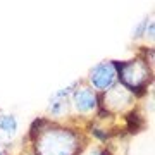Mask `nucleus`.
<instances>
[{
	"instance_id": "nucleus-2",
	"label": "nucleus",
	"mask_w": 155,
	"mask_h": 155,
	"mask_svg": "<svg viewBox=\"0 0 155 155\" xmlns=\"http://www.w3.org/2000/svg\"><path fill=\"white\" fill-rule=\"evenodd\" d=\"M47 143H54L55 147L54 148L45 150V155H71V150L74 147V141H72V136L67 133H55V134H48L45 138Z\"/></svg>"
},
{
	"instance_id": "nucleus-1",
	"label": "nucleus",
	"mask_w": 155,
	"mask_h": 155,
	"mask_svg": "<svg viewBox=\"0 0 155 155\" xmlns=\"http://www.w3.org/2000/svg\"><path fill=\"white\" fill-rule=\"evenodd\" d=\"M114 79H116V67L112 66V62H102L90 71V81L98 90H107L109 86H112Z\"/></svg>"
},
{
	"instance_id": "nucleus-3",
	"label": "nucleus",
	"mask_w": 155,
	"mask_h": 155,
	"mask_svg": "<svg viewBox=\"0 0 155 155\" xmlns=\"http://www.w3.org/2000/svg\"><path fill=\"white\" fill-rule=\"evenodd\" d=\"M72 100H74L76 110L79 112H90L97 107V97H95V93L90 88L76 90L74 95H72Z\"/></svg>"
},
{
	"instance_id": "nucleus-6",
	"label": "nucleus",
	"mask_w": 155,
	"mask_h": 155,
	"mask_svg": "<svg viewBox=\"0 0 155 155\" xmlns=\"http://www.w3.org/2000/svg\"><path fill=\"white\" fill-rule=\"evenodd\" d=\"M0 155H4V152H2V148H0Z\"/></svg>"
},
{
	"instance_id": "nucleus-5",
	"label": "nucleus",
	"mask_w": 155,
	"mask_h": 155,
	"mask_svg": "<svg viewBox=\"0 0 155 155\" xmlns=\"http://www.w3.org/2000/svg\"><path fill=\"white\" fill-rule=\"evenodd\" d=\"M64 109H67V107H66V102H64V100H59V102H54V104L50 105V112H52L54 116H59L61 112H64Z\"/></svg>"
},
{
	"instance_id": "nucleus-4",
	"label": "nucleus",
	"mask_w": 155,
	"mask_h": 155,
	"mask_svg": "<svg viewBox=\"0 0 155 155\" xmlns=\"http://www.w3.org/2000/svg\"><path fill=\"white\" fill-rule=\"evenodd\" d=\"M0 129L7 134V136H14L17 131V121L14 116H2L0 117Z\"/></svg>"
}]
</instances>
